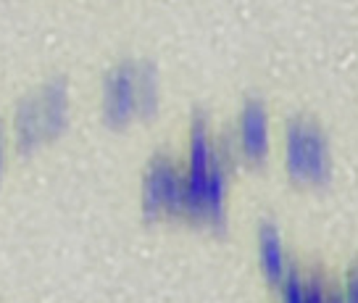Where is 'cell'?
<instances>
[{"instance_id":"1","label":"cell","mask_w":358,"mask_h":303,"mask_svg":"<svg viewBox=\"0 0 358 303\" xmlns=\"http://www.w3.org/2000/svg\"><path fill=\"white\" fill-rule=\"evenodd\" d=\"M285 164L290 174L322 180L332 171V150L313 127L292 124L285 132Z\"/></svg>"},{"instance_id":"9","label":"cell","mask_w":358,"mask_h":303,"mask_svg":"<svg viewBox=\"0 0 358 303\" xmlns=\"http://www.w3.org/2000/svg\"><path fill=\"white\" fill-rule=\"evenodd\" d=\"M343 301L345 303H358V274H353L345 285V293H343Z\"/></svg>"},{"instance_id":"2","label":"cell","mask_w":358,"mask_h":303,"mask_svg":"<svg viewBox=\"0 0 358 303\" xmlns=\"http://www.w3.org/2000/svg\"><path fill=\"white\" fill-rule=\"evenodd\" d=\"M143 209L148 213H185V174L169 161H156L143 180Z\"/></svg>"},{"instance_id":"4","label":"cell","mask_w":358,"mask_h":303,"mask_svg":"<svg viewBox=\"0 0 358 303\" xmlns=\"http://www.w3.org/2000/svg\"><path fill=\"white\" fill-rule=\"evenodd\" d=\"M103 106H106V113H111L113 119H124L132 111H137V71L134 69L116 71L106 82Z\"/></svg>"},{"instance_id":"3","label":"cell","mask_w":358,"mask_h":303,"mask_svg":"<svg viewBox=\"0 0 358 303\" xmlns=\"http://www.w3.org/2000/svg\"><path fill=\"white\" fill-rule=\"evenodd\" d=\"M237 146L248 156H266L271 146V127L268 116L261 106H245L237 124Z\"/></svg>"},{"instance_id":"6","label":"cell","mask_w":358,"mask_h":303,"mask_svg":"<svg viewBox=\"0 0 358 303\" xmlns=\"http://www.w3.org/2000/svg\"><path fill=\"white\" fill-rule=\"evenodd\" d=\"M224 198H227V169L213 161L201 188V216L224 219Z\"/></svg>"},{"instance_id":"8","label":"cell","mask_w":358,"mask_h":303,"mask_svg":"<svg viewBox=\"0 0 358 303\" xmlns=\"http://www.w3.org/2000/svg\"><path fill=\"white\" fill-rule=\"evenodd\" d=\"M327 301V290L319 280H313L306 285V303H324Z\"/></svg>"},{"instance_id":"11","label":"cell","mask_w":358,"mask_h":303,"mask_svg":"<svg viewBox=\"0 0 358 303\" xmlns=\"http://www.w3.org/2000/svg\"><path fill=\"white\" fill-rule=\"evenodd\" d=\"M0 167H3V140H0Z\"/></svg>"},{"instance_id":"5","label":"cell","mask_w":358,"mask_h":303,"mask_svg":"<svg viewBox=\"0 0 358 303\" xmlns=\"http://www.w3.org/2000/svg\"><path fill=\"white\" fill-rule=\"evenodd\" d=\"M258 256H261V267H264V272H266V277L271 282L280 285L287 277L290 264H287L285 248H282V240L274 227H261V232H258Z\"/></svg>"},{"instance_id":"10","label":"cell","mask_w":358,"mask_h":303,"mask_svg":"<svg viewBox=\"0 0 358 303\" xmlns=\"http://www.w3.org/2000/svg\"><path fill=\"white\" fill-rule=\"evenodd\" d=\"M324 303H345V301H343V293H327Z\"/></svg>"},{"instance_id":"7","label":"cell","mask_w":358,"mask_h":303,"mask_svg":"<svg viewBox=\"0 0 358 303\" xmlns=\"http://www.w3.org/2000/svg\"><path fill=\"white\" fill-rule=\"evenodd\" d=\"M216 161V146L211 132L203 122L190 129V150H187V174H206Z\"/></svg>"}]
</instances>
